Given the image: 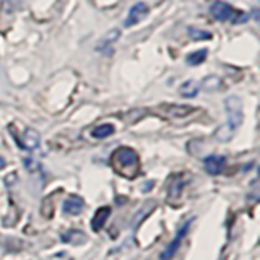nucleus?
Returning a JSON list of instances; mask_svg holds the SVG:
<instances>
[{"label": "nucleus", "mask_w": 260, "mask_h": 260, "mask_svg": "<svg viewBox=\"0 0 260 260\" xmlns=\"http://www.w3.org/2000/svg\"><path fill=\"white\" fill-rule=\"evenodd\" d=\"M200 88H203L205 91H218L221 88V78L216 75H210L202 80V83H199Z\"/></svg>", "instance_id": "nucleus-13"}, {"label": "nucleus", "mask_w": 260, "mask_h": 260, "mask_svg": "<svg viewBox=\"0 0 260 260\" xmlns=\"http://www.w3.org/2000/svg\"><path fill=\"white\" fill-rule=\"evenodd\" d=\"M146 15H148V5L143 4V2H138L135 4L132 8L128 10V15L124 21V26L125 28H132L135 24L140 23L143 18H146Z\"/></svg>", "instance_id": "nucleus-7"}, {"label": "nucleus", "mask_w": 260, "mask_h": 260, "mask_svg": "<svg viewBox=\"0 0 260 260\" xmlns=\"http://www.w3.org/2000/svg\"><path fill=\"white\" fill-rule=\"evenodd\" d=\"M192 221H193V219H189V221H185L181 228H179V231L176 233L174 239L171 241V244L166 247V250L161 254V260H171V258H173V257L176 255V252L179 250V247H181V242L184 241L185 234L189 233V230H190Z\"/></svg>", "instance_id": "nucleus-5"}, {"label": "nucleus", "mask_w": 260, "mask_h": 260, "mask_svg": "<svg viewBox=\"0 0 260 260\" xmlns=\"http://www.w3.org/2000/svg\"><path fill=\"white\" fill-rule=\"evenodd\" d=\"M119 38H120V31L119 29H111L108 35L103 36L101 43L98 44V51H104V52L111 51L112 44H116L117 41H119Z\"/></svg>", "instance_id": "nucleus-11"}, {"label": "nucleus", "mask_w": 260, "mask_h": 260, "mask_svg": "<svg viewBox=\"0 0 260 260\" xmlns=\"http://www.w3.org/2000/svg\"><path fill=\"white\" fill-rule=\"evenodd\" d=\"M12 137L16 140V143H18L20 148L23 150H28V151H32L36 150L38 146L41 145V137L38 134V130L31 128V127H26L23 130V134H16L13 132Z\"/></svg>", "instance_id": "nucleus-4"}, {"label": "nucleus", "mask_w": 260, "mask_h": 260, "mask_svg": "<svg viewBox=\"0 0 260 260\" xmlns=\"http://www.w3.org/2000/svg\"><path fill=\"white\" fill-rule=\"evenodd\" d=\"M111 216V208L109 207H101L98 208V211L94 213L93 219H91V228L94 231H101L104 223L108 221V218Z\"/></svg>", "instance_id": "nucleus-10"}, {"label": "nucleus", "mask_w": 260, "mask_h": 260, "mask_svg": "<svg viewBox=\"0 0 260 260\" xmlns=\"http://www.w3.org/2000/svg\"><path fill=\"white\" fill-rule=\"evenodd\" d=\"M182 189H184V181L179 176H174L173 177V181L169 182V195L173 199H177L179 195H181V192H182Z\"/></svg>", "instance_id": "nucleus-16"}, {"label": "nucleus", "mask_w": 260, "mask_h": 260, "mask_svg": "<svg viewBox=\"0 0 260 260\" xmlns=\"http://www.w3.org/2000/svg\"><path fill=\"white\" fill-rule=\"evenodd\" d=\"M193 112V108L190 106H179V104H165L159 106L158 114L166 119H184L189 114Z\"/></svg>", "instance_id": "nucleus-6"}, {"label": "nucleus", "mask_w": 260, "mask_h": 260, "mask_svg": "<svg viewBox=\"0 0 260 260\" xmlns=\"http://www.w3.org/2000/svg\"><path fill=\"white\" fill-rule=\"evenodd\" d=\"M5 165H7L5 159H4V158H0V169H4V168H5Z\"/></svg>", "instance_id": "nucleus-18"}, {"label": "nucleus", "mask_w": 260, "mask_h": 260, "mask_svg": "<svg viewBox=\"0 0 260 260\" xmlns=\"http://www.w3.org/2000/svg\"><path fill=\"white\" fill-rule=\"evenodd\" d=\"M111 165L117 174L127 179H135L140 173V159L135 150L128 146H120L111 156Z\"/></svg>", "instance_id": "nucleus-2"}, {"label": "nucleus", "mask_w": 260, "mask_h": 260, "mask_svg": "<svg viewBox=\"0 0 260 260\" xmlns=\"http://www.w3.org/2000/svg\"><path fill=\"white\" fill-rule=\"evenodd\" d=\"M199 91H200V85L193 80L184 81L181 88H179V93H181V96H184V98H195L199 94Z\"/></svg>", "instance_id": "nucleus-12"}, {"label": "nucleus", "mask_w": 260, "mask_h": 260, "mask_svg": "<svg viewBox=\"0 0 260 260\" xmlns=\"http://www.w3.org/2000/svg\"><path fill=\"white\" fill-rule=\"evenodd\" d=\"M203 168L210 174V176H218L223 173L224 168V158L219 156V154H211L203 159Z\"/></svg>", "instance_id": "nucleus-8"}, {"label": "nucleus", "mask_w": 260, "mask_h": 260, "mask_svg": "<svg viewBox=\"0 0 260 260\" xmlns=\"http://www.w3.org/2000/svg\"><path fill=\"white\" fill-rule=\"evenodd\" d=\"M85 208V202L78 195H70V197L63 202V211L67 215H80L81 210Z\"/></svg>", "instance_id": "nucleus-9"}, {"label": "nucleus", "mask_w": 260, "mask_h": 260, "mask_svg": "<svg viewBox=\"0 0 260 260\" xmlns=\"http://www.w3.org/2000/svg\"><path fill=\"white\" fill-rule=\"evenodd\" d=\"M114 125L112 124H101V125H98L94 130H93V138H98V140H101V138H108L114 134Z\"/></svg>", "instance_id": "nucleus-15"}, {"label": "nucleus", "mask_w": 260, "mask_h": 260, "mask_svg": "<svg viewBox=\"0 0 260 260\" xmlns=\"http://www.w3.org/2000/svg\"><path fill=\"white\" fill-rule=\"evenodd\" d=\"M187 32H189V36L193 39V41H207L211 38V35L208 31H202V29H197V28H193L190 26L189 29H187Z\"/></svg>", "instance_id": "nucleus-17"}, {"label": "nucleus", "mask_w": 260, "mask_h": 260, "mask_svg": "<svg viewBox=\"0 0 260 260\" xmlns=\"http://www.w3.org/2000/svg\"><path fill=\"white\" fill-rule=\"evenodd\" d=\"M224 111H226V122L216 130V138L219 142H230L238 132L244 120L242 112V101L239 96H230L224 101Z\"/></svg>", "instance_id": "nucleus-1"}, {"label": "nucleus", "mask_w": 260, "mask_h": 260, "mask_svg": "<svg viewBox=\"0 0 260 260\" xmlns=\"http://www.w3.org/2000/svg\"><path fill=\"white\" fill-rule=\"evenodd\" d=\"M207 55H208V51L207 49H200V51H195V52H190L189 55H187V63L192 65V67H195V65H200L207 60Z\"/></svg>", "instance_id": "nucleus-14"}, {"label": "nucleus", "mask_w": 260, "mask_h": 260, "mask_svg": "<svg viewBox=\"0 0 260 260\" xmlns=\"http://www.w3.org/2000/svg\"><path fill=\"white\" fill-rule=\"evenodd\" d=\"M210 13L216 21H236V16L241 12H238L230 4L221 2V0H215L210 7Z\"/></svg>", "instance_id": "nucleus-3"}]
</instances>
